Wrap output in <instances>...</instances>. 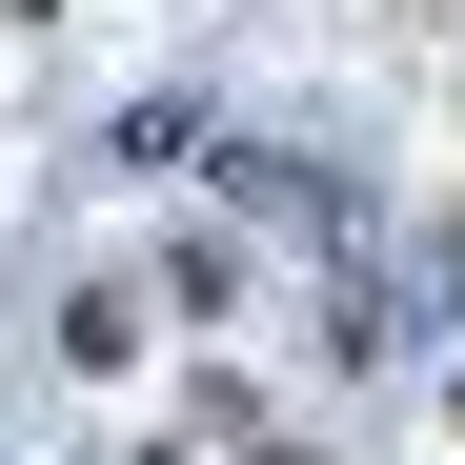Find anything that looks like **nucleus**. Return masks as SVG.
<instances>
[{"mask_svg":"<svg viewBox=\"0 0 465 465\" xmlns=\"http://www.w3.org/2000/svg\"><path fill=\"white\" fill-rule=\"evenodd\" d=\"M243 465H303V445H243Z\"/></svg>","mask_w":465,"mask_h":465,"instance_id":"obj_1","label":"nucleus"},{"mask_svg":"<svg viewBox=\"0 0 465 465\" xmlns=\"http://www.w3.org/2000/svg\"><path fill=\"white\" fill-rule=\"evenodd\" d=\"M0 21H41V0H0Z\"/></svg>","mask_w":465,"mask_h":465,"instance_id":"obj_2","label":"nucleus"}]
</instances>
